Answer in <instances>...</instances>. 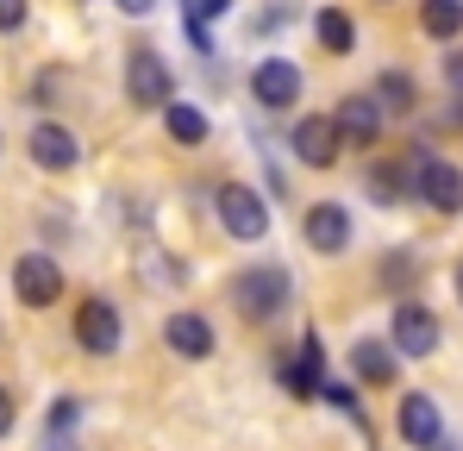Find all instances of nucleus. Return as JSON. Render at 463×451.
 <instances>
[{
	"label": "nucleus",
	"instance_id": "f257e3e1",
	"mask_svg": "<svg viewBox=\"0 0 463 451\" xmlns=\"http://www.w3.org/2000/svg\"><path fill=\"white\" fill-rule=\"evenodd\" d=\"M226 301H232V313H238L244 326H276V320L295 307V276H288V264L257 257V264H244L226 283Z\"/></svg>",
	"mask_w": 463,
	"mask_h": 451
},
{
	"label": "nucleus",
	"instance_id": "f03ea898",
	"mask_svg": "<svg viewBox=\"0 0 463 451\" xmlns=\"http://www.w3.org/2000/svg\"><path fill=\"white\" fill-rule=\"evenodd\" d=\"M126 101L145 107V113H163L175 101V70H169V57L156 44H145V38L126 44Z\"/></svg>",
	"mask_w": 463,
	"mask_h": 451
},
{
	"label": "nucleus",
	"instance_id": "7ed1b4c3",
	"mask_svg": "<svg viewBox=\"0 0 463 451\" xmlns=\"http://www.w3.org/2000/svg\"><path fill=\"white\" fill-rule=\"evenodd\" d=\"M407 157H413V201H426L445 220L463 214V163L439 157L432 145H407Z\"/></svg>",
	"mask_w": 463,
	"mask_h": 451
},
{
	"label": "nucleus",
	"instance_id": "20e7f679",
	"mask_svg": "<svg viewBox=\"0 0 463 451\" xmlns=\"http://www.w3.org/2000/svg\"><path fill=\"white\" fill-rule=\"evenodd\" d=\"M244 88H250V101H257L263 113H295L301 94H307V75H301L295 57H257L250 75H244Z\"/></svg>",
	"mask_w": 463,
	"mask_h": 451
},
{
	"label": "nucleus",
	"instance_id": "39448f33",
	"mask_svg": "<svg viewBox=\"0 0 463 451\" xmlns=\"http://www.w3.org/2000/svg\"><path fill=\"white\" fill-rule=\"evenodd\" d=\"M213 214L226 226V238H238V245H263L269 238V201L250 182H220L213 188Z\"/></svg>",
	"mask_w": 463,
	"mask_h": 451
},
{
	"label": "nucleus",
	"instance_id": "423d86ee",
	"mask_svg": "<svg viewBox=\"0 0 463 451\" xmlns=\"http://www.w3.org/2000/svg\"><path fill=\"white\" fill-rule=\"evenodd\" d=\"M439 339H445V326H439V313H432L420 295H407V301L388 307V345H394L401 358H432Z\"/></svg>",
	"mask_w": 463,
	"mask_h": 451
},
{
	"label": "nucleus",
	"instance_id": "0eeeda50",
	"mask_svg": "<svg viewBox=\"0 0 463 451\" xmlns=\"http://www.w3.org/2000/svg\"><path fill=\"white\" fill-rule=\"evenodd\" d=\"M351 238H357V220H351L345 201H307L301 207V245L313 257H345Z\"/></svg>",
	"mask_w": 463,
	"mask_h": 451
},
{
	"label": "nucleus",
	"instance_id": "6e6552de",
	"mask_svg": "<svg viewBox=\"0 0 463 451\" xmlns=\"http://www.w3.org/2000/svg\"><path fill=\"white\" fill-rule=\"evenodd\" d=\"M76 345L88 358H113V351L126 345V313H119V301H107V295L76 301Z\"/></svg>",
	"mask_w": 463,
	"mask_h": 451
},
{
	"label": "nucleus",
	"instance_id": "1a4fd4ad",
	"mask_svg": "<svg viewBox=\"0 0 463 451\" xmlns=\"http://www.w3.org/2000/svg\"><path fill=\"white\" fill-rule=\"evenodd\" d=\"M288 157H295L301 169H338V157H345L338 120H332V113H301V120L288 126Z\"/></svg>",
	"mask_w": 463,
	"mask_h": 451
},
{
	"label": "nucleus",
	"instance_id": "9d476101",
	"mask_svg": "<svg viewBox=\"0 0 463 451\" xmlns=\"http://www.w3.org/2000/svg\"><path fill=\"white\" fill-rule=\"evenodd\" d=\"M63 264L51 257V251H25L19 264H13V295H19V307H32V313H44V307H57L63 301Z\"/></svg>",
	"mask_w": 463,
	"mask_h": 451
},
{
	"label": "nucleus",
	"instance_id": "9b49d317",
	"mask_svg": "<svg viewBox=\"0 0 463 451\" xmlns=\"http://www.w3.org/2000/svg\"><path fill=\"white\" fill-rule=\"evenodd\" d=\"M394 433H401L407 451H432L439 439H445V408H439L426 389H407L401 408H394Z\"/></svg>",
	"mask_w": 463,
	"mask_h": 451
},
{
	"label": "nucleus",
	"instance_id": "f8f14e48",
	"mask_svg": "<svg viewBox=\"0 0 463 451\" xmlns=\"http://www.w3.org/2000/svg\"><path fill=\"white\" fill-rule=\"evenodd\" d=\"M332 120H338V139H345V150H376L383 145V126H388V113H383V101L364 88V94H345L338 107H332Z\"/></svg>",
	"mask_w": 463,
	"mask_h": 451
},
{
	"label": "nucleus",
	"instance_id": "ddd939ff",
	"mask_svg": "<svg viewBox=\"0 0 463 451\" xmlns=\"http://www.w3.org/2000/svg\"><path fill=\"white\" fill-rule=\"evenodd\" d=\"M282 389L295 395V401H313L319 389H326V345H319V332H301L288 351H282Z\"/></svg>",
	"mask_w": 463,
	"mask_h": 451
},
{
	"label": "nucleus",
	"instance_id": "4468645a",
	"mask_svg": "<svg viewBox=\"0 0 463 451\" xmlns=\"http://www.w3.org/2000/svg\"><path fill=\"white\" fill-rule=\"evenodd\" d=\"M163 345H169L182 364H201V358L220 351V332H213V320H207L201 307H175V313L163 320Z\"/></svg>",
	"mask_w": 463,
	"mask_h": 451
},
{
	"label": "nucleus",
	"instance_id": "2eb2a0df",
	"mask_svg": "<svg viewBox=\"0 0 463 451\" xmlns=\"http://www.w3.org/2000/svg\"><path fill=\"white\" fill-rule=\"evenodd\" d=\"M25 150H32V163L51 169V176H70V169L81 163V139L63 126V120H38V126L25 132Z\"/></svg>",
	"mask_w": 463,
	"mask_h": 451
},
{
	"label": "nucleus",
	"instance_id": "dca6fc26",
	"mask_svg": "<svg viewBox=\"0 0 463 451\" xmlns=\"http://www.w3.org/2000/svg\"><path fill=\"white\" fill-rule=\"evenodd\" d=\"M364 188H370L376 207H401V201L413 195V157H407V150H394V157H370Z\"/></svg>",
	"mask_w": 463,
	"mask_h": 451
},
{
	"label": "nucleus",
	"instance_id": "f3484780",
	"mask_svg": "<svg viewBox=\"0 0 463 451\" xmlns=\"http://www.w3.org/2000/svg\"><path fill=\"white\" fill-rule=\"evenodd\" d=\"M351 376H357V389H394L401 351H394L388 339H357V345H351Z\"/></svg>",
	"mask_w": 463,
	"mask_h": 451
},
{
	"label": "nucleus",
	"instance_id": "a211bd4d",
	"mask_svg": "<svg viewBox=\"0 0 463 451\" xmlns=\"http://www.w3.org/2000/svg\"><path fill=\"white\" fill-rule=\"evenodd\" d=\"M313 44H319L326 57H351V51H357V19H351L345 6H319V13H313Z\"/></svg>",
	"mask_w": 463,
	"mask_h": 451
},
{
	"label": "nucleus",
	"instance_id": "6ab92c4d",
	"mask_svg": "<svg viewBox=\"0 0 463 451\" xmlns=\"http://www.w3.org/2000/svg\"><path fill=\"white\" fill-rule=\"evenodd\" d=\"M163 132L182 150H194V145L213 139V120H207V107H194V101H169V107H163Z\"/></svg>",
	"mask_w": 463,
	"mask_h": 451
},
{
	"label": "nucleus",
	"instance_id": "aec40b11",
	"mask_svg": "<svg viewBox=\"0 0 463 451\" xmlns=\"http://www.w3.org/2000/svg\"><path fill=\"white\" fill-rule=\"evenodd\" d=\"M370 94L383 101L388 120H407V113H420V82H413V70H383L376 82H370Z\"/></svg>",
	"mask_w": 463,
	"mask_h": 451
},
{
	"label": "nucleus",
	"instance_id": "412c9836",
	"mask_svg": "<svg viewBox=\"0 0 463 451\" xmlns=\"http://www.w3.org/2000/svg\"><path fill=\"white\" fill-rule=\"evenodd\" d=\"M420 32L432 44H458L463 38V0H420Z\"/></svg>",
	"mask_w": 463,
	"mask_h": 451
},
{
	"label": "nucleus",
	"instance_id": "4be33fe9",
	"mask_svg": "<svg viewBox=\"0 0 463 451\" xmlns=\"http://www.w3.org/2000/svg\"><path fill=\"white\" fill-rule=\"evenodd\" d=\"M413 283H420V257H413V245H388V257H383V289L394 301H407V295H413Z\"/></svg>",
	"mask_w": 463,
	"mask_h": 451
},
{
	"label": "nucleus",
	"instance_id": "5701e85b",
	"mask_svg": "<svg viewBox=\"0 0 463 451\" xmlns=\"http://www.w3.org/2000/svg\"><path fill=\"white\" fill-rule=\"evenodd\" d=\"M76 420H81V401L76 395H57V408H51V420H44V451H70Z\"/></svg>",
	"mask_w": 463,
	"mask_h": 451
},
{
	"label": "nucleus",
	"instance_id": "b1692460",
	"mask_svg": "<svg viewBox=\"0 0 463 451\" xmlns=\"http://www.w3.org/2000/svg\"><path fill=\"white\" fill-rule=\"evenodd\" d=\"M319 395H326V401H332V408H338L345 420H357V427H364V395H357L351 382H326Z\"/></svg>",
	"mask_w": 463,
	"mask_h": 451
},
{
	"label": "nucleus",
	"instance_id": "393cba45",
	"mask_svg": "<svg viewBox=\"0 0 463 451\" xmlns=\"http://www.w3.org/2000/svg\"><path fill=\"white\" fill-rule=\"evenodd\" d=\"M439 70H445V82H451V94H463V38L439 57Z\"/></svg>",
	"mask_w": 463,
	"mask_h": 451
},
{
	"label": "nucleus",
	"instance_id": "a878e982",
	"mask_svg": "<svg viewBox=\"0 0 463 451\" xmlns=\"http://www.w3.org/2000/svg\"><path fill=\"white\" fill-rule=\"evenodd\" d=\"M32 19V0H0V32H19Z\"/></svg>",
	"mask_w": 463,
	"mask_h": 451
},
{
	"label": "nucleus",
	"instance_id": "bb28decb",
	"mask_svg": "<svg viewBox=\"0 0 463 451\" xmlns=\"http://www.w3.org/2000/svg\"><path fill=\"white\" fill-rule=\"evenodd\" d=\"M13 420H19V408H13V389H6V382H0V439H6V433H13Z\"/></svg>",
	"mask_w": 463,
	"mask_h": 451
},
{
	"label": "nucleus",
	"instance_id": "cd10ccee",
	"mask_svg": "<svg viewBox=\"0 0 463 451\" xmlns=\"http://www.w3.org/2000/svg\"><path fill=\"white\" fill-rule=\"evenodd\" d=\"M113 6H119L126 19H151V13H156V6H163V0H113Z\"/></svg>",
	"mask_w": 463,
	"mask_h": 451
},
{
	"label": "nucleus",
	"instance_id": "c85d7f7f",
	"mask_svg": "<svg viewBox=\"0 0 463 451\" xmlns=\"http://www.w3.org/2000/svg\"><path fill=\"white\" fill-rule=\"evenodd\" d=\"M451 295H458V307H463V257L451 264Z\"/></svg>",
	"mask_w": 463,
	"mask_h": 451
},
{
	"label": "nucleus",
	"instance_id": "c756f323",
	"mask_svg": "<svg viewBox=\"0 0 463 451\" xmlns=\"http://www.w3.org/2000/svg\"><path fill=\"white\" fill-rule=\"evenodd\" d=\"M432 451H458V446H451V433H445V439H439V446H432Z\"/></svg>",
	"mask_w": 463,
	"mask_h": 451
},
{
	"label": "nucleus",
	"instance_id": "7c9ffc66",
	"mask_svg": "<svg viewBox=\"0 0 463 451\" xmlns=\"http://www.w3.org/2000/svg\"><path fill=\"white\" fill-rule=\"evenodd\" d=\"M0 150H6V132H0Z\"/></svg>",
	"mask_w": 463,
	"mask_h": 451
}]
</instances>
